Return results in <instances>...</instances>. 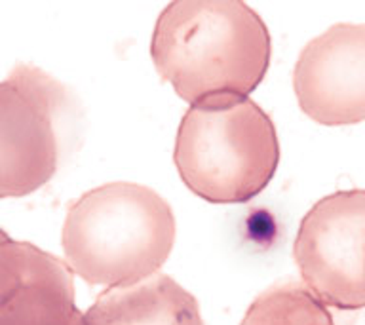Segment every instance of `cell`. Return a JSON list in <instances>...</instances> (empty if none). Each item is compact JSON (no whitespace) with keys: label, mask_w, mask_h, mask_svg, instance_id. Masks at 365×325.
<instances>
[{"label":"cell","mask_w":365,"mask_h":325,"mask_svg":"<svg viewBox=\"0 0 365 325\" xmlns=\"http://www.w3.org/2000/svg\"><path fill=\"white\" fill-rule=\"evenodd\" d=\"M270 56L262 17L240 0H175L162 10L150 38L154 67L190 107L250 97Z\"/></svg>","instance_id":"obj_1"},{"label":"cell","mask_w":365,"mask_h":325,"mask_svg":"<svg viewBox=\"0 0 365 325\" xmlns=\"http://www.w3.org/2000/svg\"><path fill=\"white\" fill-rule=\"evenodd\" d=\"M175 232L171 205L156 190L114 181L68 205L61 245L71 272L110 289L158 274L170 259Z\"/></svg>","instance_id":"obj_2"},{"label":"cell","mask_w":365,"mask_h":325,"mask_svg":"<svg viewBox=\"0 0 365 325\" xmlns=\"http://www.w3.org/2000/svg\"><path fill=\"white\" fill-rule=\"evenodd\" d=\"M173 160L196 196L211 204H244L278 170L276 125L250 97L192 105L177 130Z\"/></svg>","instance_id":"obj_3"},{"label":"cell","mask_w":365,"mask_h":325,"mask_svg":"<svg viewBox=\"0 0 365 325\" xmlns=\"http://www.w3.org/2000/svg\"><path fill=\"white\" fill-rule=\"evenodd\" d=\"M67 86L19 63L0 80V198H21L53 179L73 118Z\"/></svg>","instance_id":"obj_4"},{"label":"cell","mask_w":365,"mask_h":325,"mask_svg":"<svg viewBox=\"0 0 365 325\" xmlns=\"http://www.w3.org/2000/svg\"><path fill=\"white\" fill-rule=\"evenodd\" d=\"M293 257L302 285L325 306L365 308V190L318 200L302 217Z\"/></svg>","instance_id":"obj_5"},{"label":"cell","mask_w":365,"mask_h":325,"mask_svg":"<svg viewBox=\"0 0 365 325\" xmlns=\"http://www.w3.org/2000/svg\"><path fill=\"white\" fill-rule=\"evenodd\" d=\"M293 90L318 124L365 122V25L336 23L310 40L295 63Z\"/></svg>","instance_id":"obj_6"},{"label":"cell","mask_w":365,"mask_h":325,"mask_svg":"<svg viewBox=\"0 0 365 325\" xmlns=\"http://www.w3.org/2000/svg\"><path fill=\"white\" fill-rule=\"evenodd\" d=\"M0 325H88L67 262L0 228Z\"/></svg>","instance_id":"obj_7"},{"label":"cell","mask_w":365,"mask_h":325,"mask_svg":"<svg viewBox=\"0 0 365 325\" xmlns=\"http://www.w3.org/2000/svg\"><path fill=\"white\" fill-rule=\"evenodd\" d=\"M84 316L88 325H204L196 296L160 272L103 291Z\"/></svg>","instance_id":"obj_8"},{"label":"cell","mask_w":365,"mask_h":325,"mask_svg":"<svg viewBox=\"0 0 365 325\" xmlns=\"http://www.w3.org/2000/svg\"><path fill=\"white\" fill-rule=\"evenodd\" d=\"M240 325H335L324 302L302 284L279 282L259 293Z\"/></svg>","instance_id":"obj_9"}]
</instances>
